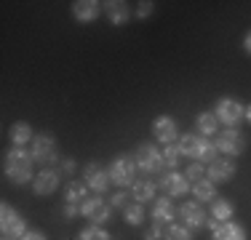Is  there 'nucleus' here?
<instances>
[{
    "mask_svg": "<svg viewBox=\"0 0 251 240\" xmlns=\"http://www.w3.org/2000/svg\"><path fill=\"white\" fill-rule=\"evenodd\" d=\"M62 182H64V173L59 171V168H43V171H38V176L32 179V192L40 197H49L62 187Z\"/></svg>",
    "mask_w": 251,
    "mask_h": 240,
    "instance_id": "obj_13",
    "label": "nucleus"
},
{
    "mask_svg": "<svg viewBox=\"0 0 251 240\" xmlns=\"http://www.w3.org/2000/svg\"><path fill=\"white\" fill-rule=\"evenodd\" d=\"M83 182L88 184V190L97 192V195H104V192L112 187L110 171H107L101 163H97V160H91V163L83 166Z\"/></svg>",
    "mask_w": 251,
    "mask_h": 240,
    "instance_id": "obj_10",
    "label": "nucleus"
},
{
    "mask_svg": "<svg viewBox=\"0 0 251 240\" xmlns=\"http://www.w3.org/2000/svg\"><path fill=\"white\" fill-rule=\"evenodd\" d=\"M8 139H11L14 147H25V144H32L35 131H32V125H29L27 120H16V123H11V128H8Z\"/></svg>",
    "mask_w": 251,
    "mask_h": 240,
    "instance_id": "obj_23",
    "label": "nucleus"
},
{
    "mask_svg": "<svg viewBox=\"0 0 251 240\" xmlns=\"http://www.w3.org/2000/svg\"><path fill=\"white\" fill-rule=\"evenodd\" d=\"M25 232H27V221L22 219V214L16 208H11V203H3L0 206V235L22 240Z\"/></svg>",
    "mask_w": 251,
    "mask_h": 240,
    "instance_id": "obj_8",
    "label": "nucleus"
},
{
    "mask_svg": "<svg viewBox=\"0 0 251 240\" xmlns=\"http://www.w3.org/2000/svg\"><path fill=\"white\" fill-rule=\"evenodd\" d=\"M107 171H110V179L118 190H128L131 184L139 179L136 176V173H139V166H136L134 155H128V152L115 155V158L110 160V166H107Z\"/></svg>",
    "mask_w": 251,
    "mask_h": 240,
    "instance_id": "obj_3",
    "label": "nucleus"
},
{
    "mask_svg": "<svg viewBox=\"0 0 251 240\" xmlns=\"http://www.w3.org/2000/svg\"><path fill=\"white\" fill-rule=\"evenodd\" d=\"M155 192H158V182H152V179L142 176V179H136V182L131 184V200H134V203H142V206H147V203L155 200Z\"/></svg>",
    "mask_w": 251,
    "mask_h": 240,
    "instance_id": "obj_20",
    "label": "nucleus"
},
{
    "mask_svg": "<svg viewBox=\"0 0 251 240\" xmlns=\"http://www.w3.org/2000/svg\"><path fill=\"white\" fill-rule=\"evenodd\" d=\"M59 171L64 173V176H75L77 173V163L73 158H62V163H59Z\"/></svg>",
    "mask_w": 251,
    "mask_h": 240,
    "instance_id": "obj_34",
    "label": "nucleus"
},
{
    "mask_svg": "<svg viewBox=\"0 0 251 240\" xmlns=\"http://www.w3.org/2000/svg\"><path fill=\"white\" fill-rule=\"evenodd\" d=\"M211 240H249V230L241 221L230 219V221H222V224L211 227Z\"/></svg>",
    "mask_w": 251,
    "mask_h": 240,
    "instance_id": "obj_17",
    "label": "nucleus"
},
{
    "mask_svg": "<svg viewBox=\"0 0 251 240\" xmlns=\"http://www.w3.org/2000/svg\"><path fill=\"white\" fill-rule=\"evenodd\" d=\"M88 200V184L80 182V179H73V182L64 184V203H75V206H83Z\"/></svg>",
    "mask_w": 251,
    "mask_h": 240,
    "instance_id": "obj_24",
    "label": "nucleus"
},
{
    "mask_svg": "<svg viewBox=\"0 0 251 240\" xmlns=\"http://www.w3.org/2000/svg\"><path fill=\"white\" fill-rule=\"evenodd\" d=\"M232 214H235V206L230 200H225V197H217L214 203H208V230L222 224V221H230Z\"/></svg>",
    "mask_w": 251,
    "mask_h": 240,
    "instance_id": "obj_19",
    "label": "nucleus"
},
{
    "mask_svg": "<svg viewBox=\"0 0 251 240\" xmlns=\"http://www.w3.org/2000/svg\"><path fill=\"white\" fill-rule=\"evenodd\" d=\"M128 203H131V192H126V190H118L115 195L110 197V206L112 208H121V211L128 208Z\"/></svg>",
    "mask_w": 251,
    "mask_h": 240,
    "instance_id": "obj_31",
    "label": "nucleus"
},
{
    "mask_svg": "<svg viewBox=\"0 0 251 240\" xmlns=\"http://www.w3.org/2000/svg\"><path fill=\"white\" fill-rule=\"evenodd\" d=\"M195 134L206 136V139H214L219 134V120L214 115V110H203L195 115Z\"/></svg>",
    "mask_w": 251,
    "mask_h": 240,
    "instance_id": "obj_22",
    "label": "nucleus"
},
{
    "mask_svg": "<svg viewBox=\"0 0 251 240\" xmlns=\"http://www.w3.org/2000/svg\"><path fill=\"white\" fill-rule=\"evenodd\" d=\"M179 123L171 115H158L152 120V139L155 144H163V147H169V144H176L179 142Z\"/></svg>",
    "mask_w": 251,
    "mask_h": 240,
    "instance_id": "obj_12",
    "label": "nucleus"
},
{
    "mask_svg": "<svg viewBox=\"0 0 251 240\" xmlns=\"http://www.w3.org/2000/svg\"><path fill=\"white\" fill-rule=\"evenodd\" d=\"M176 211H179V208L174 206V203H171V197H169V195L155 197V200H152V211H150V219H152V224L169 227V224H174Z\"/></svg>",
    "mask_w": 251,
    "mask_h": 240,
    "instance_id": "obj_16",
    "label": "nucleus"
},
{
    "mask_svg": "<svg viewBox=\"0 0 251 240\" xmlns=\"http://www.w3.org/2000/svg\"><path fill=\"white\" fill-rule=\"evenodd\" d=\"M101 11H104V16L112 24H118V27L131 19V5L126 3V0H104V3H101Z\"/></svg>",
    "mask_w": 251,
    "mask_h": 240,
    "instance_id": "obj_21",
    "label": "nucleus"
},
{
    "mask_svg": "<svg viewBox=\"0 0 251 240\" xmlns=\"http://www.w3.org/2000/svg\"><path fill=\"white\" fill-rule=\"evenodd\" d=\"M184 176H187L190 184L201 182V179H206V166H203V163H190L187 171H184Z\"/></svg>",
    "mask_w": 251,
    "mask_h": 240,
    "instance_id": "obj_30",
    "label": "nucleus"
},
{
    "mask_svg": "<svg viewBox=\"0 0 251 240\" xmlns=\"http://www.w3.org/2000/svg\"><path fill=\"white\" fill-rule=\"evenodd\" d=\"M179 160H182V152H179L176 144L163 147V166H166V171H176V168H179Z\"/></svg>",
    "mask_w": 251,
    "mask_h": 240,
    "instance_id": "obj_28",
    "label": "nucleus"
},
{
    "mask_svg": "<svg viewBox=\"0 0 251 240\" xmlns=\"http://www.w3.org/2000/svg\"><path fill=\"white\" fill-rule=\"evenodd\" d=\"M29 152H32L35 163L43 166V168H53L56 163H62V158H59V142L53 134H49V131L35 134L32 144H29Z\"/></svg>",
    "mask_w": 251,
    "mask_h": 240,
    "instance_id": "obj_4",
    "label": "nucleus"
},
{
    "mask_svg": "<svg viewBox=\"0 0 251 240\" xmlns=\"http://www.w3.org/2000/svg\"><path fill=\"white\" fill-rule=\"evenodd\" d=\"M163 240H193V230L190 227H184V224H169L166 227V232H163Z\"/></svg>",
    "mask_w": 251,
    "mask_h": 240,
    "instance_id": "obj_27",
    "label": "nucleus"
},
{
    "mask_svg": "<svg viewBox=\"0 0 251 240\" xmlns=\"http://www.w3.org/2000/svg\"><path fill=\"white\" fill-rule=\"evenodd\" d=\"M176 147H179V152H182V158H187L190 163L208 166L211 160L219 158L214 139H206V136H201V134H182L176 142Z\"/></svg>",
    "mask_w": 251,
    "mask_h": 240,
    "instance_id": "obj_2",
    "label": "nucleus"
},
{
    "mask_svg": "<svg viewBox=\"0 0 251 240\" xmlns=\"http://www.w3.org/2000/svg\"><path fill=\"white\" fill-rule=\"evenodd\" d=\"M123 219H126V224H131V227H142L145 224V206L131 200L128 208L123 211Z\"/></svg>",
    "mask_w": 251,
    "mask_h": 240,
    "instance_id": "obj_26",
    "label": "nucleus"
},
{
    "mask_svg": "<svg viewBox=\"0 0 251 240\" xmlns=\"http://www.w3.org/2000/svg\"><path fill=\"white\" fill-rule=\"evenodd\" d=\"M77 240H110V232H107L104 227H99V224H88V227L80 230Z\"/></svg>",
    "mask_w": 251,
    "mask_h": 240,
    "instance_id": "obj_29",
    "label": "nucleus"
},
{
    "mask_svg": "<svg viewBox=\"0 0 251 240\" xmlns=\"http://www.w3.org/2000/svg\"><path fill=\"white\" fill-rule=\"evenodd\" d=\"M22 240H49V238H46V232H40V230H27L25 235H22Z\"/></svg>",
    "mask_w": 251,
    "mask_h": 240,
    "instance_id": "obj_36",
    "label": "nucleus"
},
{
    "mask_svg": "<svg viewBox=\"0 0 251 240\" xmlns=\"http://www.w3.org/2000/svg\"><path fill=\"white\" fill-rule=\"evenodd\" d=\"M163 232H166V227L150 224V227L145 230V238H142V240H163Z\"/></svg>",
    "mask_w": 251,
    "mask_h": 240,
    "instance_id": "obj_33",
    "label": "nucleus"
},
{
    "mask_svg": "<svg viewBox=\"0 0 251 240\" xmlns=\"http://www.w3.org/2000/svg\"><path fill=\"white\" fill-rule=\"evenodd\" d=\"M101 14H104V11H101L99 0H75V3H73V19L80 22V24L97 22Z\"/></svg>",
    "mask_w": 251,
    "mask_h": 240,
    "instance_id": "obj_18",
    "label": "nucleus"
},
{
    "mask_svg": "<svg viewBox=\"0 0 251 240\" xmlns=\"http://www.w3.org/2000/svg\"><path fill=\"white\" fill-rule=\"evenodd\" d=\"M62 216H64V219H75V216H83V214H80V206H75V203H64V206H62Z\"/></svg>",
    "mask_w": 251,
    "mask_h": 240,
    "instance_id": "obj_35",
    "label": "nucleus"
},
{
    "mask_svg": "<svg viewBox=\"0 0 251 240\" xmlns=\"http://www.w3.org/2000/svg\"><path fill=\"white\" fill-rule=\"evenodd\" d=\"M176 216L182 219V224L184 227H190V230H206L208 227V214H206V208H203V203L198 200H187V203H182L179 206V211Z\"/></svg>",
    "mask_w": 251,
    "mask_h": 240,
    "instance_id": "obj_11",
    "label": "nucleus"
},
{
    "mask_svg": "<svg viewBox=\"0 0 251 240\" xmlns=\"http://www.w3.org/2000/svg\"><path fill=\"white\" fill-rule=\"evenodd\" d=\"M158 187L169 197H182V195H187V192L193 190V184L187 182V176H184L182 171H163L158 176Z\"/></svg>",
    "mask_w": 251,
    "mask_h": 240,
    "instance_id": "obj_14",
    "label": "nucleus"
},
{
    "mask_svg": "<svg viewBox=\"0 0 251 240\" xmlns=\"http://www.w3.org/2000/svg\"><path fill=\"white\" fill-rule=\"evenodd\" d=\"M3 240H14V238H3Z\"/></svg>",
    "mask_w": 251,
    "mask_h": 240,
    "instance_id": "obj_39",
    "label": "nucleus"
},
{
    "mask_svg": "<svg viewBox=\"0 0 251 240\" xmlns=\"http://www.w3.org/2000/svg\"><path fill=\"white\" fill-rule=\"evenodd\" d=\"M246 123L251 125V104H246Z\"/></svg>",
    "mask_w": 251,
    "mask_h": 240,
    "instance_id": "obj_38",
    "label": "nucleus"
},
{
    "mask_svg": "<svg viewBox=\"0 0 251 240\" xmlns=\"http://www.w3.org/2000/svg\"><path fill=\"white\" fill-rule=\"evenodd\" d=\"M134 160L139 166V171L152 173V176H160L166 171L163 166V149L158 147L155 142H139L134 149Z\"/></svg>",
    "mask_w": 251,
    "mask_h": 240,
    "instance_id": "obj_5",
    "label": "nucleus"
},
{
    "mask_svg": "<svg viewBox=\"0 0 251 240\" xmlns=\"http://www.w3.org/2000/svg\"><path fill=\"white\" fill-rule=\"evenodd\" d=\"M214 144H217L219 155L235 160V158H241L243 149H246V136H243L238 128H225V131H219V134L214 136Z\"/></svg>",
    "mask_w": 251,
    "mask_h": 240,
    "instance_id": "obj_7",
    "label": "nucleus"
},
{
    "mask_svg": "<svg viewBox=\"0 0 251 240\" xmlns=\"http://www.w3.org/2000/svg\"><path fill=\"white\" fill-rule=\"evenodd\" d=\"M190 192H193V197H195L198 203H214V200L219 197V195H217V184H214L208 176L201 179V182H195Z\"/></svg>",
    "mask_w": 251,
    "mask_h": 240,
    "instance_id": "obj_25",
    "label": "nucleus"
},
{
    "mask_svg": "<svg viewBox=\"0 0 251 240\" xmlns=\"http://www.w3.org/2000/svg\"><path fill=\"white\" fill-rule=\"evenodd\" d=\"M235 173H238V166H235V160H230V158H222V155H219L217 160H211V163L206 166V176L211 179L214 184L232 182V179H235Z\"/></svg>",
    "mask_w": 251,
    "mask_h": 240,
    "instance_id": "obj_15",
    "label": "nucleus"
},
{
    "mask_svg": "<svg viewBox=\"0 0 251 240\" xmlns=\"http://www.w3.org/2000/svg\"><path fill=\"white\" fill-rule=\"evenodd\" d=\"M155 11V3L152 0H142V3H136V19H147Z\"/></svg>",
    "mask_w": 251,
    "mask_h": 240,
    "instance_id": "obj_32",
    "label": "nucleus"
},
{
    "mask_svg": "<svg viewBox=\"0 0 251 240\" xmlns=\"http://www.w3.org/2000/svg\"><path fill=\"white\" fill-rule=\"evenodd\" d=\"M80 214H83V219H88V224L104 227L107 221L112 219V206H110V200H104L101 195H97V197H88V200L83 203Z\"/></svg>",
    "mask_w": 251,
    "mask_h": 240,
    "instance_id": "obj_9",
    "label": "nucleus"
},
{
    "mask_svg": "<svg viewBox=\"0 0 251 240\" xmlns=\"http://www.w3.org/2000/svg\"><path fill=\"white\" fill-rule=\"evenodd\" d=\"M243 51H246V56H251V32H246V38H243Z\"/></svg>",
    "mask_w": 251,
    "mask_h": 240,
    "instance_id": "obj_37",
    "label": "nucleus"
},
{
    "mask_svg": "<svg viewBox=\"0 0 251 240\" xmlns=\"http://www.w3.org/2000/svg\"><path fill=\"white\" fill-rule=\"evenodd\" d=\"M214 115H217L219 125H225V128H238V125L246 120V104H241L235 96H222V99L217 101V107H214Z\"/></svg>",
    "mask_w": 251,
    "mask_h": 240,
    "instance_id": "obj_6",
    "label": "nucleus"
},
{
    "mask_svg": "<svg viewBox=\"0 0 251 240\" xmlns=\"http://www.w3.org/2000/svg\"><path fill=\"white\" fill-rule=\"evenodd\" d=\"M3 173L11 184L16 187H25V184H32L35 179V158L32 152L25 147H11L8 152L3 155Z\"/></svg>",
    "mask_w": 251,
    "mask_h": 240,
    "instance_id": "obj_1",
    "label": "nucleus"
}]
</instances>
